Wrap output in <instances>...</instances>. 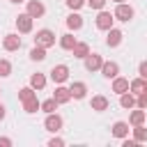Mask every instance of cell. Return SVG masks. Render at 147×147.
Listing matches in <instances>:
<instances>
[{"label": "cell", "instance_id": "22", "mask_svg": "<svg viewBox=\"0 0 147 147\" xmlns=\"http://www.w3.org/2000/svg\"><path fill=\"white\" fill-rule=\"evenodd\" d=\"M23 110H25L28 115H32V113H37V110H41V101H39L37 96H32V99H28V101H23Z\"/></svg>", "mask_w": 147, "mask_h": 147}, {"label": "cell", "instance_id": "11", "mask_svg": "<svg viewBox=\"0 0 147 147\" xmlns=\"http://www.w3.org/2000/svg\"><path fill=\"white\" fill-rule=\"evenodd\" d=\"M2 48L5 51H18L21 48V37L18 34H5V39H2Z\"/></svg>", "mask_w": 147, "mask_h": 147}, {"label": "cell", "instance_id": "24", "mask_svg": "<svg viewBox=\"0 0 147 147\" xmlns=\"http://www.w3.org/2000/svg\"><path fill=\"white\" fill-rule=\"evenodd\" d=\"M60 46H62L64 51H71V48L76 46V37H74L71 32H67V34H62V37H60Z\"/></svg>", "mask_w": 147, "mask_h": 147}, {"label": "cell", "instance_id": "16", "mask_svg": "<svg viewBox=\"0 0 147 147\" xmlns=\"http://www.w3.org/2000/svg\"><path fill=\"white\" fill-rule=\"evenodd\" d=\"M71 96L74 99H85V94H87V85L85 83H80V80H76V83H71Z\"/></svg>", "mask_w": 147, "mask_h": 147}, {"label": "cell", "instance_id": "10", "mask_svg": "<svg viewBox=\"0 0 147 147\" xmlns=\"http://www.w3.org/2000/svg\"><path fill=\"white\" fill-rule=\"evenodd\" d=\"M90 106H92V110L103 113V110H108L110 101H108V96H103V94H94V96H92V101H90Z\"/></svg>", "mask_w": 147, "mask_h": 147}, {"label": "cell", "instance_id": "7", "mask_svg": "<svg viewBox=\"0 0 147 147\" xmlns=\"http://www.w3.org/2000/svg\"><path fill=\"white\" fill-rule=\"evenodd\" d=\"M101 64H103V57L99 53H87L85 55V69L87 71H99Z\"/></svg>", "mask_w": 147, "mask_h": 147}, {"label": "cell", "instance_id": "6", "mask_svg": "<svg viewBox=\"0 0 147 147\" xmlns=\"http://www.w3.org/2000/svg\"><path fill=\"white\" fill-rule=\"evenodd\" d=\"M32 21H34V18H32L28 11H25V14H18V16H16V30L23 32V34L32 32Z\"/></svg>", "mask_w": 147, "mask_h": 147}, {"label": "cell", "instance_id": "8", "mask_svg": "<svg viewBox=\"0 0 147 147\" xmlns=\"http://www.w3.org/2000/svg\"><path fill=\"white\" fill-rule=\"evenodd\" d=\"M28 14H30L32 18H41V16L46 14L44 2H41V0H28Z\"/></svg>", "mask_w": 147, "mask_h": 147}, {"label": "cell", "instance_id": "25", "mask_svg": "<svg viewBox=\"0 0 147 147\" xmlns=\"http://www.w3.org/2000/svg\"><path fill=\"white\" fill-rule=\"evenodd\" d=\"M30 60H34V62H41V60H46V48L34 44V48L30 51Z\"/></svg>", "mask_w": 147, "mask_h": 147}, {"label": "cell", "instance_id": "12", "mask_svg": "<svg viewBox=\"0 0 147 147\" xmlns=\"http://www.w3.org/2000/svg\"><path fill=\"white\" fill-rule=\"evenodd\" d=\"M53 96H55V101H57L60 106H62V103H69V101L74 99V96H71V90H69V87H64V85H57Z\"/></svg>", "mask_w": 147, "mask_h": 147}, {"label": "cell", "instance_id": "27", "mask_svg": "<svg viewBox=\"0 0 147 147\" xmlns=\"http://www.w3.org/2000/svg\"><path fill=\"white\" fill-rule=\"evenodd\" d=\"M57 106H60V103L55 101V96H51V99L41 101V110H44L46 115H48V113H55V110H57Z\"/></svg>", "mask_w": 147, "mask_h": 147}, {"label": "cell", "instance_id": "33", "mask_svg": "<svg viewBox=\"0 0 147 147\" xmlns=\"http://www.w3.org/2000/svg\"><path fill=\"white\" fill-rule=\"evenodd\" d=\"M62 145H64L62 138H51V140H48V147H62Z\"/></svg>", "mask_w": 147, "mask_h": 147}, {"label": "cell", "instance_id": "23", "mask_svg": "<svg viewBox=\"0 0 147 147\" xmlns=\"http://www.w3.org/2000/svg\"><path fill=\"white\" fill-rule=\"evenodd\" d=\"M30 85H32L34 90H44V87H46V76L39 74V71L32 74V76H30Z\"/></svg>", "mask_w": 147, "mask_h": 147}, {"label": "cell", "instance_id": "30", "mask_svg": "<svg viewBox=\"0 0 147 147\" xmlns=\"http://www.w3.org/2000/svg\"><path fill=\"white\" fill-rule=\"evenodd\" d=\"M136 99H138V103H136V106H138V108H142V110H147V92L138 94Z\"/></svg>", "mask_w": 147, "mask_h": 147}, {"label": "cell", "instance_id": "31", "mask_svg": "<svg viewBox=\"0 0 147 147\" xmlns=\"http://www.w3.org/2000/svg\"><path fill=\"white\" fill-rule=\"evenodd\" d=\"M106 2H108V0H87L90 9H103V7H106Z\"/></svg>", "mask_w": 147, "mask_h": 147}, {"label": "cell", "instance_id": "26", "mask_svg": "<svg viewBox=\"0 0 147 147\" xmlns=\"http://www.w3.org/2000/svg\"><path fill=\"white\" fill-rule=\"evenodd\" d=\"M32 96H37V90H34L32 85H28V87H21V90H18V99H21V101H28V99H32Z\"/></svg>", "mask_w": 147, "mask_h": 147}, {"label": "cell", "instance_id": "29", "mask_svg": "<svg viewBox=\"0 0 147 147\" xmlns=\"http://www.w3.org/2000/svg\"><path fill=\"white\" fill-rule=\"evenodd\" d=\"M9 74H11V62L5 60V57H0V78H7Z\"/></svg>", "mask_w": 147, "mask_h": 147}, {"label": "cell", "instance_id": "37", "mask_svg": "<svg viewBox=\"0 0 147 147\" xmlns=\"http://www.w3.org/2000/svg\"><path fill=\"white\" fill-rule=\"evenodd\" d=\"M5 113H7V110H5V106H2V103H0V122H2V119H5Z\"/></svg>", "mask_w": 147, "mask_h": 147}, {"label": "cell", "instance_id": "14", "mask_svg": "<svg viewBox=\"0 0 147 147\" xmlns=\"http://www.w3.org/2000/svg\"><path fill=\"white\" fill-rule=\"evenodd\" d=\"M129 78H122V76H115L113 78V92L115 94H124V92H129Z\"/></svg>", "mask_w": 147, "mask_h": 147}, {"label": "cell", "instance_id": "34", "mask_svg": "<svg viewBox=\"0 0 147 147\" xmlns=\"http://www.w3.org/2000/svg\"><path fill=\"white\" fill-rule=\"evenodd\" d=\"M138 74H140L142 78H147V60H142V62H140V67H138Z\"/></svg>", "mask_w": 147, "mask_h": 147}, {"label": "cell", "instance_id": "32", "mask_svg": "<svg viewBox=\"0 0 147 147\" xmlns=\"http://www.w3.org/2000/svg\"><path fill=\"white\" fill-rule=\"evenodd\" d=\"M85 5V0H67V7L69 9H80Z\"/></svg>", "mask_w": 147, "mask_h": 147}, {"label": "cell", "instance_id": "4", "mask_svg": "<svg viewBox=\"0 0 147 147\" xmlns=\"http://www.w3.org/2000/svg\"><path fill=\"white\" fill-rule=\"evenodd\" d=\"M51 78H53V83L62 85L64 80H69V67H67V64H55V67L51 69Z\"/></svg>", "mask_w": 147, "mask_h": 147}, {"label": "cell", "instance_id": "20", "mask_svg": "<svg viewBox=\"0 0 147 147\" xmlns=\"http://www.w3.org/2000/svg\"><path fill=\"white\" fill-rule=\"evenodd\" d=\"M67 28H69V30H80V28H83V16L71 11V14L67 16Z\"/></svg>", "mask_w": 147, "mask_h": 147}, {"label": "cell", "instance_id": "2", "mask_svg": "<svg viewBox=\"0 0 147 147\" xmlns=\"http://www.w3.org/2000/svg\"><path fill=\"white\" fill-rule=\"evenodd\" d=\"M115 21H124V23H129L131 18H133V7L131 5H126V2H117V7H115Z\"/></svg>", "mask_w": 147, "mask_h": 147}, {"label": "cell", "instance_id": "1", "mask_svg": "<svg viewBox=\"0 0 147 147\" xmlns=\"http://www.w3.org/2000/svg\"><path fill=\"white\" fill-rule=\"evenodd\" d=\"M34 44H37V46H44V48L55 46V32H53V30H48V28L39 30V32H37V37H34Z\"/></svg>", "mask_w": 147, "mask_h": 147}, {"label": "cell", "instance_id": "36", "mask_svg": "<svg viewBox=\"0 0 147 147\" xmlns=\"http://www.w3.org/2000/svg\"><path fill=\"white\" fill-rule=\"evenodd\" d=\"M11 145V138H0V147H9Z\"/></svg>", "mask_w": 147, "mask_h": 147}, {"label": "cell", "instance_id": "15", "mask_svg": "<svg viewBox=\"0 0 147 147\" xmlns=\"http://www.w3.org/2000/svg\"><path fill=\"white\" fill-rule=\"evenodd\" d=\"M129 90L138 96V94H142V92H147V78H142V76H138V78H133L131 80V85H129Z\"/></svg>", "mask_w": 147, "mask_h": 147}, {"label": "cell", "instance_id": "17", "mask_svg": "<svg viewBox=\"0 0 147 147\" xmlns=\"http://www.w3.org/2000/svg\"><path fill=\"white\" fill-rule=\"evenodd\" d=\"M136 103H138V99H136V94H133V92H124V94H119V106H122V108L131 110Z\"/></svg>", "mask_w": 147, "mask_h": 147}, {"label": "cell", "instance_id": "13", "mask_svg": "<svg viewBox=\"0 0 147 147\" xmlns=\"http://www.w3.org/2000/svg\"><path fill=\"white\" fill-rule=\"evenodd\" d=\"M101 74L110 80V78L119 76V64H117V62H103V64H101Z\"/></svg>", "mask_w": 147, "mask_h": 147}, {"label": "cell", "instance_id": "19", "mask_svg": "<svg viewBox=\"0 0 147 147\" xmlns=\"http://www.w3.org/2000/svg\"><path fill=\"white\" fill-rule=\"evenodd\" d=\"M113 136L119 138V140L126 138V136H129V122H115V124H113Z\"/></svg>", "mask_w": 147, "mask_h": 147}, {"label": "cell", "instance_id": "18", "mask_svg": "<svg viewBox=\"0 0 147 147\" xmlns=\"http://www.w3.org/2000/svg\"><path fill=\"white\" fill-rule=\"evenodd\" d=\"M145 119H147V110H142V108H138V110H133V113L129 115V124H131V126L145 124Z\"/></svg>", "mask_w": 147, "mask_h": 147}, {"label": "cell", "instance_id": "9", "mask_svg": "<svg viewBox=\"0 0 147 147\" xmlns=\"http://www.w3.org/2000/svg\"><path fill=\"white\" fill-rule=\"evenodd\" d=\"M122 39H124L122 30H117V28H110V30H108V34H106V46L115 48V46H119V44H122Z\"/></svg>", "mask_w": 147, "mask_h": 147}, {"label": "cell", "instance_id": "39", "mask_svg": "<svg viewBox=\"0 0 147 147\" xmlns=\"http://www.w3.org/2000/svg\"><path fill=\"white\" fill-rule=\"evenodd\" d=\"M113 2H115V5H117V2H124V0H113Z\"/></svg>", "mask_w": 147, "mask_h": 147}, {"label": "cell", "instance_id": "3", "mask_svg": "<svg viewBox=\"0 0 147 147\" xmlns=\"http://www.w3.org/2000/svg\"><path fill=\"white\" fill-rule=\"evenodd\" d=\"M113 23H115V14H110V11H103V9H99V16H96V28L99 30H110L113 28Z\"/></svg>", "mask_w": 147, "mask_h": 147}, {"label": "cell", "instance_id": "21", "mask_svg": "<svg viewBox=\"0 0 147 147\" xmlns=\"http://www.w3.org/2000/svg\"><path fill=\"white\" fill-rule=\"evenodd\" d=\"M71 53H74V57H78V60H85V55L90 53V46H87L85 41H76V46L71 48Z\"/></svg>", "mask_w": 147, "mask_h": 147}, {"label": "cell", "instance_id": "5", "mask_svg": "<svg viewBox=\"0 0 147 147\" xmlns=\"http://www.w3.org/2000/svg\"><path fill=\"white\" fill-rule=\"evenodd\" d=\"M44 129L51 131V133H57V131L62 129V117H60L57 113H48L46 119H44Z\"/></svg>", "mask_w": 147, "mask_h": 147}, {"label": "cell", "instance_id": "35", "mask_svg": "<svg viewBox=\"0 0 147 147\" xmlns=\"http://www.w3.org/2000/svg\"><path fill=\"white\" fill-rule=\"evenodd\" d=\"M138 145V140L133 138V140H129V138H122V147H136Z\"/></svg>", "mask_w": 147, "mask_h": 147}, {"label": "cell", "instance_id": "28", "mask_svg": "<svg viewBox=\"0 0 147 147\" xmlns=\"http://www.w3.org/2000/svg\"><path fill=\"white\" fill-rule=\"evenodd\" d=\"M133 138H136L138 142H147V129H145V124L133 126Z\"/></svg>", "mask_w": 147, "mask_h": 147}, {"label": "cell", "instance_id": "38", "mask_svg": "<svg viewBox=\"0 0 147 147\" xmlns=\"http://www.w3.org/2000/svg\"><path fill=\"white\" fill-rule=\"evenodd\" d=\"M9 2H14V5H21V2H25V0H9Z\"/></svg>", "mask_w": 147, "mask_h": 147}]
</instances>
